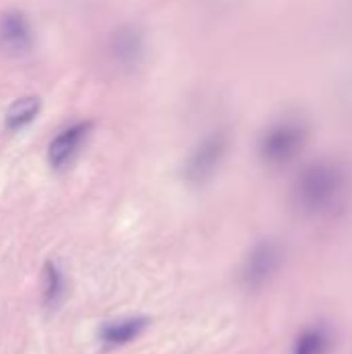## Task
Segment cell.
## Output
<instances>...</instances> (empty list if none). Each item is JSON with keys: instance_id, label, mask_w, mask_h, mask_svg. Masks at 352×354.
Instances as JSON below:
<instances>
[{"instance_id": "obj_5", "label": "cell", "mask_w": 352, "mask_h": 354, "mask_svg": "<svg viewBox=\"0 0 352 354\" xmlns=\"http://www.w3.org/2000/svg\"><path fill=\"white\" fill-rule=\"evenodd\" d=\"M91 129H93V124L89 120H85V122L71 124L68 129L58 133L48 145V162H50V166L54 170L66 168L75 160V156L81 151V145L91 135Z\"/></svg>"}, {"instance_id": "obj_1", "label": "cell", "mask_w": 352, "mask_h": 354, "mask_svg": "<svg viewBox=\"0 0 352 354\" xmlns=\"http://www.w3.org/2000/svg\"><path fill=\"white\" fill-rule=\"evenodd\" d=\"M228 151V137L222 131L205 135L185 162L183 176L191 187H203L218 172L224 156Z\"/></svg>"}, {"instance_id": "obj_3", "label": "cell", "mask_w": 352, "mask_h": 354, "mask_svg": "<svg viewBox=\"0 0 352 354\" xmlns=\"http://www.w3.org/2000/svg\"><path fill=\"white\" fill-rule=\"evenodd\" d=\"M106 48L112 64L122 71H135L143 64L147 54L145 33L137 25H122L110 33Z\"/></svg>"}, {"instance_id": "obj_8", "label": "cell", "mask_w": 352, "mask_h": 354, "mask_svg": "<svg viewBox=\"0 0 352 354\" xmlns=\"http://www.w3.org/2000/svg\"><path fill=\"white\" fill-rule=\"evenodd\" d=\"M332 346V334L324 326H311L303 330L293 346V354H328Z\"/></svg>"}, {"instance_id": "obj_7", "label": "cell", "mask_w": 352, "mask_h": 354, "mask_svg": "<svg viewBox=\"0 0 352 354\" xmlns=\"http://www.w3.org/2000/svg\"><path fill=\"white\" fill-rule=\"evenodd\" d=\"M39 108H41V102L39 97L35 95H25V97H19L8 110H6V116H4V127L8 131H21L23 127L31 124L37 114H39Z\"/></svg>"}, {"instance_id": "obj_9", "label": "cell", "mask_w": 352, "mask_h": 354, "mask_svg": "<svg viewBox=\"0 0 352 354\" xmlns=\"http://www.w3.org/2000/svg\"><path fill=\"white\" fill-rule=\"evenodd\" d=\"M44 307L46 309H54L56 305H60V301L64 299V290H66V282H64V274L58 268L56 261H46L44 266Z\"/></svg>"}, {"instance_id": "obj_2", "label": "cell", "mask_w": 352, "mask_h": 354, "mask_svg": "<svg viewBox=\"0 0 352 354\" xmlns=\"http://www.w3.org/2000/svg\"><path fill=\"white\" fill-rule=\"evenodd\" d=\"M282 263H284L282 245L276 241H261L249 251L241 268V284L247 290H259L278 276Z\"/></svg>"}, {"instance_id": "obj_6", "label": "cell", "mask_w": 352, "mask_h": 354, "mask_svg": "<svg viewBox=\"0 0 352 354\" xmlns=\"http://www.w3.org/2000/svg\"><path fill=\"white\" fill-rule=\"evenodd\" d=\"M147 326H149L147 317H127L120 322H108L100 330V340L108 348L127 346V344L135 342L147 330Z\"/></svg>"}, {"instance_id": "obj_4", "label": "cell", "mask_w": 352, "mask_h": 354, "mask_svg": "<svg viewBox=\"0 0 352 354\" xmlns=\"http://www.w3.org/2000/svg\"><path fill=\"white\" fill-rule=\"evenodd\" d=\"M35 46V31L21 10H6L0 15V52L21 56Z\"/></svg>"}]
</instances>
